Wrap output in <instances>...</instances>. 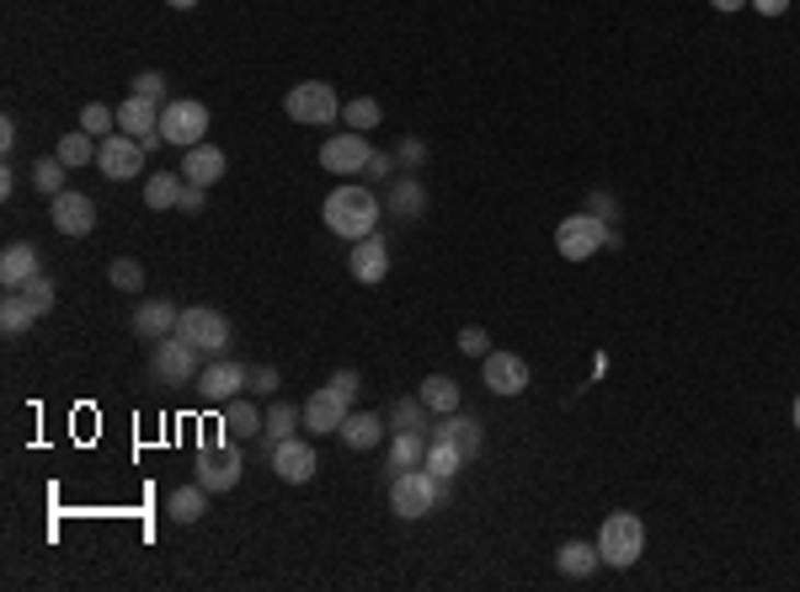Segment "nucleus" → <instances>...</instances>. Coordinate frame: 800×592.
Listing matches in <instances>:
<instances>
[{"instance_id": "1", "label": "nucleus", "mask_w": 800, "mask_h": 592, "mask_svg": "<svg viewBox=\"0 0 800 592\" xmlns=\"http://www.w3.org/2000/svg\"><path fill=\"white\" fill-rule=\"evenodd\" d=\"M379 214H385V203L374 197V187H363V182H342V187H331L325 208H320L325 230H331L336 240L374 236V230H379Z\"/></svg>"}, {"instance_id": "2", "label": "nucleus", "mask_w": 800, "mask_h": 592, "mask_svg": "<svg viewBox=\"0 0 800 592\" xmlns=\"http://www.w3.org/2000/svg\"><path fill=\"white\" fill-rule=\"evenodd\" d=\"M150 374H156L160 385L193 390V385H198V374H203V353L193 348V342H182V337L171 331V337L150 342Z\"/></svg>"}, {"instance_id": "3", "label": "nucleus", "mask_w": 800, "mask_h": 592, "mask_svg": "<svg viewBox=\"0 0 800 592\" xmlns=\"http://www.w3.org/2000/svg\"><path fill=\"white\" fill-rule=\"evenodd\" d=\"M598 555H603V566L630 571L640 555H645V523L636 513H608L598 528Z\"/></svg>"}, {"instance_id": "4", "label": "nucleus", "mask_w": 800, "mask_h": 592, "mask_svg": "<svg viewBox=\"0 0 800 592\" xmlns=\"http://www.w3.org/2000/svg\"><path fill=\"white\" fill-rule=\"evenodd\" d=\"M283 107H288V118L305 123V128H331V123L342 118V96H336L331 80H299V86H288Z\"/></svg>"}, {"instance_id": "5", "label": "nucleus", "mask_w": 800, "mask_h": 592, "mask_svg": "<svg viewBox=\"0 0 800 592\" xmlns=\"http://www.w3.org/2000/svg\"><path fill=\"white\" fill-rule=\"evenodd\" d=\"M443 497H448V480H438L433 470H405L390 480V513L405 517V523L411 517H427Z\"/></svg>"}, {"instance_id": "6", "label": "nucleus", "mask_w": 800, "mask_h": 592, "mask_svg": "<svg viewBox=\"0 0 800 592\" xmlns=\"http://www.w3.org/2000/svg\"><path fill=\"white\" fill-rule=\"evenodd\" d=\"M176 337H182V342H193L203 357H225V353H230V342H236L230 316H225V310H208V305L182 310V320H176Z\"/></svg>"}, {"instance_id": "7", "label": "nucleus", "mask_w": 800, "mask_h": 592, "mask_svg": "<svg viewBox=\"0 0 800 592\" xmlns=\"http://www.w3.org/2000/svg\"><path fill=\"white\" fill-rule=\"evenodd\" d=\"M608 236H614V225H603V219H593L582 208V214H565L556 225V251L565 262H587V257H598L603 246H608Z\"/></svg>"}, {"instance_id": "8", "label": "nucleus", "mask_w": 800, "mask_h": 592, "mask_svg": "<svg viewBox=\"0 0 800 592\" xmlns=\"http://www.w3.org/2000/svg\"><path fill=\"white\" fill-rule=\"evenodd\" d=\"M160 134H165V145L193 150V145H203V134H208V107H203L198 96L165 102V107H160Z\"/></svg>"}, {"instance_id": "9", "label": "nucleus", "mask_w": 800, "mask_h": 592, "mask_svg": "<svg viewBox=\"0 0 800 592\" xmlns=\"http://www.w3.org/2000/svg\"><path fill=\"white\" fill-rule=\"evenodd\" d=\"M245 374H251V368H245V363H236L230 353H225V357H208L193 390H198L203 406H214V411H219V406H230L236 395H245Z\"/></svg>"}, {"instance_id": "10", "label": "nucleus", "mask_w": 800, "mask_h": 592, "mask_svg": "<svg viewBox=\"0 0 800 592\" xmlns=\"http://www.w3.org/2000/svg\"><path fill=\"white\" fill-rule=\"evenodd\" d=\"M240 475H245V459H240V443H203L198 454V486H208L214 497L236 491Z\"/></svg>"}, {"instance_id": "11", "label": "nucleus", "mask_w": 800, "mask_h": 592, "mask_svg": "<svg viewBox=\"0 0 800 592\" xmlns=\"http://www.w3.org/2000/svg\"><path fill=\"white\" fill-rule=\"evenodd\" d=\"M145 156H150V150H145L134 134L118 128V134H107V139L96 145V171H102L107 182H134V177L145 171Z\"/></svg>"}, {"instance_id": "12", "label": "nucleus", "mask_w": 800, "mask_h": 592, "mask_svg": "<svg viewBox=\"0 0 800 592\" xmlns=\"http://www.w3.org/2000/svg\"><path fill=\"white\" fill-rule=\"evenodd\" d=\"M368 160H374V145L363 139L358 128H342V134H331V139L320 145V166H325L331 177H363Z\"/></svg>"}, {"instance_id": "13", "label": "nucleus", "mask_w": 800, "mask_h": 592, "mask_svg": "<svg viewBox=\"0 0 800 592\" xmlns=\"http://www.w3.org/2000/svg\"><path fill=\"white\" fill-rule=\"evenodd\" d=\"M48 219H54V230H59V236L80 240V236H91V230H96V203H91L85 193H76V187H65L59 197H48Z\"/></svg>"}, {"instance_id": "14", "label": "nucleus", "mask_w": 800, "mask_h": 592, "mask_svg": "<svg viewBox=\"0 0 800 592\" xmlns=\"http://www.w3.org/2000/svg\"><path fill=\"white\" fill-rule=\"evenodd\" d=\"M347 411H353V400L336 390L331 379L320 385L310 400H305V433H316V437H331L342 422H347Z\"/></svg>"}, {"instance_id": "15", "label": "nucleus", "mask_w": 800, "mask_h": 592, "mask_svg": "<svg viewBox=\"0 0 800 592\" xmlns=\"http://www.w3.org/2000/svg\"><path fill=\"white\" fill-rule=\"evenodd\" d=\"M320 470V454L316 443H305V437H283V443H273V475H278L283 486H305L310 475Z\"/></svg>"}, {"instance_id": "16", "label": "nucleus", "mask_w": 800, "mask_h": 592, "mask_svg": "<svg viewBox=\"0 0 800 592\" xmlns=\"http://www.w3.org/2000/svg\"><path fill=\"white\" fill-rule=\"evenodd\" d=\"M480 379H485V390L502 395V400H513V395L528 390V363L518 353H485L480 357Z\"/></svg>"}, {"instance_id": "17", "label": "nucleus", "mask_w": 800, "mask_h": 592, "mask_svg": "<svg viewBox=\"0 0 800 592\" xmlns=\"http://www.w3.org/2000/svg\"><path fill=\"white\" fill-rule=\"evenodd\" d=\"M347 273L358 277V283H368V288L385 283V277H390V240L379 236V230L353 240V251H347Z\"/></svg>"}, {"instance_id": "18", "label": "nucleus", "mask_w": 800, "mask_h": 592, "mask_svg": "<svg viewBox=\"0 0 800 592\" xmlns=\"http://www.w3.org/2000/svg\"><path fill=\"white\" fill-rule=\"evenodd\" d=\"M176 320H182V310H176L171 299H139L134 316H128V331H134L139 342H160V337L176 331Z\"/></svg>"}, {"instance_id": "19", "label": "nucleus", "mask_w": 800, "mask_h": 592, "mask_svg": "<svg viewBox=\"0 0 800 592\" xmlns=\"http://www.w3.org/2000/svg\"><path fill=\"white\" fill-rule=\"evenodd\" d=\"M43 273V251L33 240H11L0 251V288H27Z\"/></svg>"}, {"instance_id": "20", "label": "nucleus", "mask_w": 800, "mask_h": 592, "mask_svg": "<svg viewBox=\"0 0 800 592\" xmlns=\"http://www.w3.org/2000/svg\"><path fill=\"white\" fill-rule=\"evenodd\" d=\"M262 428H267V411H256L245 395H236L230 406H219V433H225V443H245V437H262Z\"/></svg>"}, {"instance_id": "21", "label": "nucleus", "mask_w": 800, "mask_h": 592, "mask_svg": "<svg viewBox=\"0 0 800 592\" xmlns=\"http://www.w3.org/2000/svg\"><path fill=\"white\" fill-rule=\"evenodd\" d=\"M390 433V422L379 417V411H347V422L336 428V437L353 448V454H368V448H379Z\"/></svg>"}, {"instance_id": "22", "label": "nucleus", "mask_w": 800, "mask_h": 592, "mask_svg": "<svg viewBox=\"0 0 800 592\" xmlns=\"http://www.w3.org/2000/svg\"><path fill=\"white\" fill-rule=\"evenodd\" d=\"M225 166H230L225 150H219V145H208V139L193 145V150H182V177H187L193 187H214V182L225 177Z\"/></svg>"}, {"instance_id": "23", "label": "nucleus", "mask_w": 800, "mask_h": 592, "mask_svg": "<svg viewBox=\"0 0 800 592\" xmlns=\"http://www.w3.org/2000/svg\"><path fill=\"white\" fill-rule=\"evenodd\" d=\"M422 459H427V433H390V443H385V475L390 480L405 470H422Z\"/></svg>"}, {"instance_id": "24", "label": "nucleus", "mask_w": 800, "mask_h": 592, "mask_svg": "<svg viewBox=\"0 0 800 592\" xmlns=\"http://www.w3.org/2000/svg\"><path fill=\"white\" fill-rule=\"evenodd\" d=\"M118 128L123 134H134V139H150V134H160V102H150V96H123L118 102Z\"/></svg>"}, {"instance_id": "25", "label": "nucleus", "mask_w": 800, "mask_h": 592, "mask_svg": "<svg viewBox=\"0 0 800 592\" xmlns=\"http://www.w3.org/2000/svg\"><path fill=\"white\" fill-rule=\"evenodd\" d=\"M427 437H448V443H459V454H465V459H476L480 443H485L480 422L470 417V411H465V406H459V411H448V417H443V422H438V428H433Z\"/></svg>"}, {"instance_id": "26", "label": "nucleus", "mask_w": 800, "mask_h": 592, "mask_svg": "<svg viewBox=\"0 0 800 592\" xmlns=\"http://www.w3.org/2000/svg\"><path fill=\"white\" fill-rule=\"evenodd\" d=\"M422 208H427V187L416 182V177H396V187L385 197V214H396V219H422Z\"/></svg>"}, {"instance_id": "27", "label": "nucleus", "mask_w": 800, "mask_h": 592, "mask_svg": "<svg viewBox=\"0 0 800 592\" xmlns=\"http://www.w3.org/2000/svg\"><path fill=\"white\" fill-rule=\"evenodd\" d=\"M208 497H214V491L198 486V480H193V486H176V491L165 497V513H171V523H182V528H187V523H198V517L208 513Z\"/></svg>"}, {"instance_id": "28", "label": "nucleus", "mask_w": 800, "mask_h": 592, "mask_svg": "<svg viewBox=\"0 0 800 592\" xmlns=\"http://www.w3.org/2000/svg\"><path fill=\"white\" fill-rule=\"evenodd\" d=\"M556 566H560V577H576V582H582V577H593L603 566V555H598V545H587V539H565L556 550Z\"/></svg>"}, {"instance_id": "29", "label": "nucleus", "mask_w": 800, "mask_h": 592, "mask_svg": "<svg viewBox=\"0 0 800 592\" xmlns=\"http://www.w3.org/2000/svg\"><path fill=\"white\" fill-rule=\"evenodd\" d=\"M182 193H187V177H182V171H150V177H145V203H150L156 214L176 208Z\"/></svg>"}, {"instance_id": "30", "label": "nucleus", "mask_w": 800, "mask_h": 592, "mask_svg": "<svg viewBox=\"0 0 800 592\" xmlns=\"http://www.w3.org/2000/svg\"><path fill=\"white\" fill-rule=\"evenodd\" d=\"M33 320H43L38 305H33L22 288H5V299H0V331H5V337H22Z\"/></svg>"}, {"instance_id": "31", "label": "nucleus", "mask_w": 800, "mask_h": 592, "mask_svg": "<svg viewBox=\"0 0 800 592\" xmlns=\"http://www.w3.org/2000/svg\"><path fill=\"white\" fill-rule=\"evenodd\" d=\"M416 395H422V406H427L433 417H448V411H459V385H454L448 374H427V379L416 385Z\"/></svg>"}, {"instance_id": "32", "label": "nucleus", "mask_w": 800, "mask_h": 592, "mask_svg": "<svg viewBox=\"0 0 800 592\" xmlns=\"http://www.w3.org/2000/svg\"><path fill=\"white\" fill-rule=\"evenodd\" d=\"M465 465H470V459L459 454V443H448V437H427V459H422V470H433L438 480H454Z\"/></svg>"}, {"instance_id": "33", "label": "nucleus", "mask_w": 800, "mask_h": 592, "mask_svg": "<svg viewBox=\"0 0 800 592\" xmlns=\"http://www.w3.org/2000/svg\"><path fill=\"white\" fill-rule=\"evenodd\" d=\"M96 145H102V139H91L85 128H70V134H59V145H54V156L65 160L70 171H80V166H96Z\"/></svg>"}, {"instance_id": "34", "label": "nucleus", "mask_w": 800, "mask_h": 592, "mask_svg": "<svg viewBox=\"0 0 800 592\" xmlns=\"http://www.w3.org/2000/svg\"><path fill=\"white\" fill-rule=\"evenodd\" d=\"M299 428H305V406H294V400H273V406H267V428H262V433L273 437V443L294 437Z\"/></svg>"}, {"instance_id": "35", "label": "nucleus", "mask_w": 800, "mask_h": 592, "mask_svg": "<svg viewBox=\"0 0 800 592\" xmlns=\"http://www.w3.org/2000/svg\"><path fill=\"white\" fill-rule=\"evenodd\" d=\"M427 406H422V395H405L390 406V433H427Z\"/></svg>"}, {"instance_id": "36", "label": "nucleus", "mask_w": 800, "mask_h": 592, "mask_svg": "<svg viewBox=\"0 0 800 592\" xmlns=\"http://www.w3.org/2000/svg\"><path fill=\"white\" fill-rule=\"evenodd\" d=\"M65 171H70V166H65V160H59V156H43V160H33V187H38L43 197H59V193H65V187H70V182H65Z\"/></svg>"}, {"instance_id": "37", "label": "nucleus", "mask_w": 800, "mask_h": 592, "mask_svg": "<svg viewBox=\"0 0 800 592\" xmlns=\"http://www.w3.org/2000/svg\"><path fill=\"white\" fill-rule=\"evenodd\" d=\"M80 128H85L91 139H107V134H118V113H113L107 102H85V107H80Z\"/></svg>"}, {"instance_id": "38", "label": "nucleus", "mask_w": 800, "mask_h": 592, "mask_svg": "<svg viewBox=\"0 0 800 592\" xmlns=\"http://www.w3.org/2000/svg\"><path fill=\"white\" fill-rule=\"evenodd\" d=\"M107 283L123 288V294H145V267H139L134 257H113V262H107Z\"/></svg>"}, {"instance_id": "39", "label": "nucleus", "mask_w": 800, "mask_h": 592, "mask_svg": "<svg viewBox=\"0 0 800 592\" xmlns=\"http://www.w3.org/2000/svg\"><path fill=\"white\" fill-rule=\"evenodd\" d=\"M342 118H347V128H379V118H385V107L374 102V96H358V102H342Z\"/></svg>"}, {"instance_id": "40", "label": "nucleus", "mask_w": 800, "mask_h": 592, "mask_svg": "<svg viewBox=\"0 0 800 592\" xmlns=\"http://www.w3.org/2000/svg\"><path fill=\"white\" fill-rule=\"evenodd\" d=\"M22 294H27V299H33V305H38V316H48V310H54V305H59V288H54V277H33V283H27V288H22Z\"/></svg>"}, {"instance_id": "41", "label": "nucleus", "mask_w": 800, "mask_h": 592, "mask_svg": "<svg viewBox=\"0 0 800 592\" xmlns=\"http://www.w3.org/2000/svg\"><path fill=\"white\" fill-rule=\"evenodd\" d=\"M582 208H587L593 219H603V225H614V219H619V197L608 193V187H598V193H587V203H582Z\"/></svg>"}, {"instance_id": "42", "label": "nucleus", "mask_w": 800, "mask_h": 592, "mask_svg": "<svg viewBox=\"0 0 800 592\" xmlns=\"http://www.w3.org/2000/svg\"><path fill=\"white\" fill-rule=\"evenodd\" d=\"M459 353H465V357H485V353H491L485 326H459Z\"/></svg>"}, {"instance_id": "43", "label": "nucleus", "mask_w": 800, "mask_h": 592, "mask_svg": "<svg viewBox=\"0 0 800 592\" xmlns=\"http://www.w3.org/2000/svg\"><path fill=\"white\" fill-rule=\"evenodd\" d=\"M245 390L251 395H278V368H273V363H256V368L245 374Z\"/></svg>"}, {"instance_id": "44", "label": "nucleus", "mask_w": 800, "mask_h": 592, "mask_svg": "<svg viewBox=\"0 0 800 592\" xmlns=\"http://www.w3.org/2000/svg\"><path fill=\"white\" fill-rule=\"evenodd\" d=\"M134 96L165 102V76H160V70H139V76H134Z\"/></svg>"}, {"instance_id": "45", "label": "nucleus", "mask_w": 800, "mask_h": 592, "mask_svg": "<svg viewBox=\"0 0 800 592\" xmlns=\"http://www.w3.org/2000/svg\"><path fill=\"white\" fill-rule=\"evenodd\" d=\"M396 160L405 166V171H416V166L427 160V145H422V139H400V145H396Z\"/></svg>"}, {"instance_id": "46", "label": "nucleus", "mask_w": 800, "mask_h": 592, "mask_svg": "<svg viewBox=\"0 0 800 592\" xmlns=\"http://www.w3.org/2000/svg\"><path fill=\"white\" fill-rule=\"evenodd\" d=\"M208 208V187H193L187 182V193H182V203H176V214H203Z\"/></svg>"}, {"instance_id": "47", "label": "nucleus", "mask_w": 800, "mask_h": 592, "mask_svg": "<svg viewBox=\"0 0 800 592\" xmlns=\"http://www.w3.org/2000/svg\"><path fill=\"white\" fill-rule=\"evenodd\" d=\"M331 385H336V390L347 395V400H358V390H363L358 368H336V374H331Z\"/></svg>"}, {"instance_id": "48", "label": "nucleus", "mask_w": 800, "mask_h": 592, "mask_svg": "<svg viewBox=\"0 0 800 592\" xmlns=\"http://www.w3.org/2000/svg\"><path fill=\"white\" fill-rule=\"evenodd\" d=\"M747 5H753L758 16H785V11H790V0H747Z\"/></svg>"}, {"instance_id": "49", "label": "nucleus", "mask_w": 800, "mask_h": 592, "mask_svg": "<svg viewBox=\"0 0 800 592\" xmlns=\"http://www.w3.org/2000/svg\"><path fill=\"white\" fill-rule=\"evenodd\" d=\"M390 171H396V156L374 150V160H368V177H390Z\"/></svg>"}, {"instance_id": "50", "label": "nucleus", "mask_w": 800, "mask_h": 592, "mask_svg": "<svg viewBox=\"0 0 800 592\" xmlns=\"http://www.w3.org/2000/svg\"><path fill=\"white\" fill-rule=\"evenodd\" d=\"M0 150H5V156L16 150V118H0Z\"/></svg>"}, {"instance_id": "51", "label": "nucleus", "mask_w": 800, "mask_h": 592, "mask_svg": "<svg viewBox=\"0 0 800 592\" xmlns=\"http://www.w3.org/2000/svg\"><path fill=\"white\" fill-rule=\"evenodd\" d=\"M710 5H716V11H742L747 0H710Z\"/></svg>"}, {"instance_id": "52", "label": "nucleus", "mask_w": 800, "mask_h": 592, "mask_svg": "<svg viewBox=\"0 0 800 592\" xmlns=\"http://www.w3.org/2000/svg\"><path fill=\"white\" fill-rule=\"evenodd\" d=\"M165 5H176V11H193V5H203V0H165Z\"/></svg>"}, {"instance_id": "53", "label": "nucleus", "mask_w": 800, "mask_h": 592, "mask_svg": "<svg viewBox=\"0 0 800 592\" xmlns=\"http://www.w3.org/2000/svg\"><path fill=\"white\" fill-rule=\"evenodd\" d=\"M790 417H796V428H800V395H796V411H790Z\"/></svg>"}]
</instances>
